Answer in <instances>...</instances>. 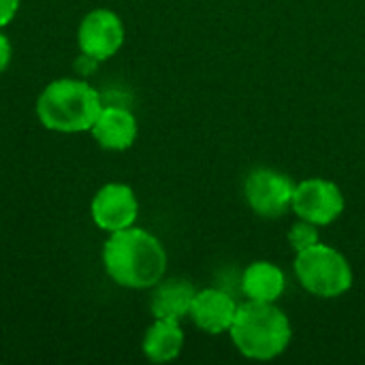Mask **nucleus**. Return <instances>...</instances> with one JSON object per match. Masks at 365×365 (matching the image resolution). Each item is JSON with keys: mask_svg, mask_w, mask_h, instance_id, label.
I'll use <instances>...</instances> for the list:
<instances>
[{"mask_svg": "<svg viewBox=\"0 0 365 365\" xmlns=\"http://www.w3.org/2000/svg\"><path fill=\"white\" fill-rule=\"evenodd\" d=\"M237 306L240 304H235L229 293L220 289H203L197 291L188 317L201 331L220 336L231 329L237 314Z\"/></svg>", "mask_w": 365, "mask_h": 365, "instance_id": "9", "label": "nucleus"}, {"mask_svg": "<svg viewBox=\"0 0 365 365\" xmlns=\"http://www.w3.org/2000/svg\"><path fill=\"white\" fill-rule=\"evenodd\" d=\"M19 9V0H0V28L6 26Z\"/></svg>", "mask_w": 365, "mask_h": 365, "instance_id": "15", "label": "nucleus"}, {"mask_svg": "<svg viewBox=\"0 0 365 365\" xmlns=\"http://www.w3.org/2000/svg\"><path fill=\"white\" fill-rule=\"evenodd\" d=\"M103 263L113 282L126 289L156 287L167 272V252L145 229L128 227L111 233L103 248Z\"/></svg>", "mask_w": 365, "mask_h": 365, "instance_id": "1", "label": "nucleus"}, {"mask_svg": "<svg viewBox=\"0 0 365 365\" xmlns=\"http://www.w3.org/2000/svg\"><path fill=\"white\" fill-rule=\"evenodd\" d=\"M346 207L344 192L338 184L323 178H308L295 184L291 212L297 218L308 220L317 227H327L336 222Z\"/></svg>", "mask_w": 365, "mask_h": 365, "instance_id": "5", "label": "nucleus"}, {"mask_svg": "<svg viewBox=\"0 0 365 365\" xmlns=\"http://www.w3.org/2000/svg\"><path fill=\"white\" fill-rule=\"evenodd\" d=\"M184 349V331L180 321L156 319L143 338V353L154 364H167L180 357Z\"/></svg>", "mask_w": 365, "mask_h": 365, "instance_id": "13", "label": "nucleus"}, {"mask_svg": "<svg viewBox=\"0 0 365 365\" xmlns=\"http://www.w3.org/2000/svg\"><path fill=\"white\" fill-rule=\"evenodd\" d=\"M79 49L92 60L111 58L124 43V24L109 9L90 11L77 30Z\"/></svg>", "mask_w": 365, "mask_h": 365, "instance_id": "7", "label": "nucleus"}, {"mask_svg": "<svg viewBox=\"0 0 365 365\" xmlns=\"http://www.w3.org/2000/svg\"><path fill=\"white\" fill-rule=\"evenodd\" d=\"M195 295H197V291L188 280H180V278H171L165 282L160 280L156 284V291L150 302L154 319L182 321L184 317L190 314Z\"/></svg>", "mask_w": 365, "mask_h": 365, "instance_id": "12", "label": "nucleus"}, {"mask_svg": "<svg viewBox=\"0 0 365 365\" xmlns=\"http://www.w3.org/2000/svg\"><path fill=\"white\" fill-rule=\"evenodd\" d=\"M293 267L299 284L314 297L334 299L353 287V267L349 259L334 246L321 242L297 252Z\"/></svg>", "mask_w": 365, "mask_h": 365, "instance_id": "4", "label": "nucleus"}, {"mask_svg": "<svg viewBox=\"0 0 365 365\" xmlns=\"http://www.w3.org/2000/svg\"><path fill=\"white\" fill-rule=\"evenodd\" d=\"M90 130L101 148L122 152L128 150L137 139V120L128 109L111 105L101 109Z\"/></svg>", "mask_w": 365, "mask_h": 365, "instance_id": "10", "label": "nucleus"}, {"mask_svg": "<svg viewBox=\"0 0 365 365\" xmlns=\"http://www.w3.org/2000/svg\"><path fill=\"white\" fill-rule=\"evenodd\" d=\"M295 184L287 173L276 169H255L248 173L244 195L257 216L280 218L291 210Z\"/></svg>", "mask_w": 365, "mask_h": 365, "instance_id": "6", "label": "nucleus"}, {"mask_svg": "<svg viewBox=\"0 0 365 365\" xmlns=\"http://www.w3.org/2000/svg\"><path fill=\"white\" fill-rule=\"evenodd\" d=\"M242 291L250 302L276 304L287 291V276L272 261H255L242 276Z\"/></svg>", "mask_w": 365, "mask_h": 365, "instance_id": "11", "label": "nucleus"}, {"mask_svg": "<svg viewBox=\"0 0 365 365\" xmlns=\"http://www.w3.org/2000/svg\"><path fill=\"white\" fill-rule=\"evenodd\" d=\"M229 336L246 359L269 361L287 351L293 329L289 317L276 304L248 299L246 304L237 306Z\"/></svg>", "mask_w": 365, "mask_h": 365, "instance_id": "2", "label": "nucleus"}, {"mask_svg": "<svg viewBox=\"0 0 365 365\" xmlns=\"http://www.w3.org/2000/svg\"><path fill=\"white\" fill-rule=\"evenodd\" d=\"M98 92L81 79H56L36 101L41 124L58 133L90 130L101 113Z\"/></svg>", "mask_w": 365, "mask_h": 365, "instance_id": "3", "label": "nucleus"}, {"mask_svg": "<svg viewBox=\"0 0 365 365\" xmlns=\"http://www.w3.org/2000/svg\"><path fill=\"white\" fill-rule=\"evenodd\" d=\"M139 203L126 184H107L92 199V220L98 229L115 233L135 225Z\"/></svg>", "mask_w": 365, "mask_h": 365, "instance_id": "8", "label": "nucleus"}, {"mask_svg": "<svg viewBox=\"0 0 365 365\" xmlns=\"http://www.w3.org/2000/svg\"><path fill=\"white\" fill-rule=\"evenodd\" d=\"M321 240H319V231H317V225H312V222H308V220H297L293 227H291V231H289V244H291V248L295 250V255L297 252H304V250H308V248H312L314 244H319Z\"/></svg>", "mask_w": 365, "mask_h": 365, "instance_id": "14", "label": "nucleus"}, {"mask_svg": "<svg viewBox=\"0 0 365 365\" xmlns=\"http://www.w3.org/2000/svg\"><path fill=\"white\" fill-rule=\"evenodd\" d=\"M11 62V43L9 38L0 32V73L9 66Z\"/></svg>", "mask_w": 365, "mask_h": 365, "instance_id": "16", "label": "nucleus"}]
</instances>
